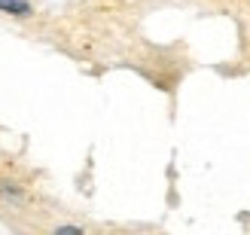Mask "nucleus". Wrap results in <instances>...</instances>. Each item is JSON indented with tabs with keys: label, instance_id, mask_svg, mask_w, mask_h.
Masks as SVG:
<instances>
[{
	"label": "nucleus",
	"instance_id": "obj_1",
	"mask_svg": "<svg viewBox=\"0 0 250 235\" xmlns=\"http://www.w3.org/2000/svg\"><path fill=\"white\" fill-rule=\"evenodd\" d=\"M0 12H9V16H31V3L28 0H0Z\"/></svg>",
	"mask_w": 250,
	"mask_h": 235
}]
</instances>
